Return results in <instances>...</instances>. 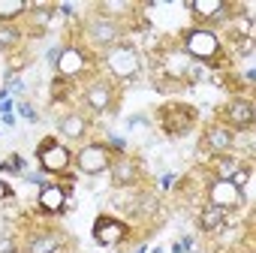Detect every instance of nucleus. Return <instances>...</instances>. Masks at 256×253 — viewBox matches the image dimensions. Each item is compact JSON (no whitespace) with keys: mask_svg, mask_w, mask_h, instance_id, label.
<instances>
[{"mask_svg":"<svg viewBox=\"0 0 256 253\" xmlns=\"http://www.w3.org/2000/svg\"><path fill=\"white\" fill-rule=\"evenodd\" d=\"M184 48L190 58H199V60H214L220 54V40L211 34V30H190L184 36Z\"/></svg>","mask_w":256,"mask_h":253,"instance_id":"f257e3e1","label":"nucleus"},{"mask_svg":"<svg viewBox=\"0 0 256 253\" xmlns=\"http://www.w3.org/2000/svg\"><path fill=\"white\" fill-rule=\"evenodd\" d=\"M193 124H196V108H190V106H169V108H163V126H166L169 136L190 133Z\"/></svg>","mask_w":256,"mask_h":253,"instance_id":"f03ea898","label":"nucleus"},{"mask_svg":"<svg viewBox=\"0 0 256 253\" xmlns=\"http://www.w3.org/2000/svg\"><path fill=\"white\" fill-rule=\"evenodd\" d=\"M36 160H40V166L46 169V172H64L66 166H70V151L64 148V145H58V142H42L40 145V151H36Z\"/></svg>","mask_w":256,"mask_h":253,"instance_id":"7ed1b4c3","label":"nucleus"},{"mask_svg":"<svg viewBox=\"0 0 256 253\" xmlns=\"http://www.w3.org/2000/svg\"><path fill=\"white\" fill-rule=\"evenodd\" d=\"M76 163H78V169H82L84 175H100V172H106V169L112 166L108 151H106L102 145H88V148H82L78 157H76Z\"/></svg>","mask_w":256,"mask_h":253,"instance_id":"20e7f679","label":"nucleus"},{"mask_svg":"<svg viewBox=\"0 0 256 253\" xmlns=\"http://www.w3.org/2000/svg\"><path fill=\"white\" fill-rule=\"evenodd\" d=\"M108 66H112V72L118 78H133L139 72V54H136V48H130V46L114 48L108 54Z\"/></svg>","mask_w":256,"mask_h":253,"instance_id":"39448f33","label":"nucleus"},{"mask_svg":"<svg viewBox=\"0 0 256 253\" xmlns=\"http://www.w3.org/2000/svg\"><path fill=\"white\" fill-rule=\"evenodd\" d=\"M124 235H126V226L120 223V220H114V217H96V223H94V238H96V244H102V247H114L118 241H124Z\"/></svg>","mask_w":256,"mask_h":253,"instance_id":"423d86ee","label":"nucleus"},{"mask_svg":"<svg viewBox=\"0 0 256 253\" xmlns=\"http://www.w3.org/2000/svg\"><path fill=\"white\" fill-rule=\"evenodd\" d=\"M238 202H241V190H238L232 181L217 178V181L211 184V205H217V208H235Z\"/></svg>","mask_w":256,"mask_h":253,"instance_id":"0eeeda50","label":"nucleus"},{"mask_svg":"<svg viewBox=\"0 0 256 253\" xmlns=\"http://www.w3.org/2000/svg\"><path fill=\"white\" fill-rule=\"evenodd\" d=\"M84 70V54L78 48H64L58 54V72L60 76H78Z\"/></svg>","mask_w":256,"mask_h":253,"instance_id":"6e6552de","label":"nucleus"},{"mask_svg":"<svg viewBox=\"0 0 256 253\" xmlns=\"http://www.w3.org/2000/svg\"><path fill=\"white\" fill-rule=\"evenodd\" d=\"M64 205H66V190L64 187H58V184H48V187H42L40 190V208L42 211H64Z\"/></svg>","mask_w":256,"mask_h":253,"instance_id":"1a4fd4ad","label":"nucleus"},{"mask_svg":"<svg viewBox=\"0 0 256 253\" xmlns=\"http://www.w3.org/2000/svg\"><path fill=\"white\" fill-rule=\"evenodd\" d=\"M88 106H90L94 112H106V108L112 106V88H108L106 82H94V84L88 88Z\"/></svg>","mask_w":256,"mask_h":253,"instance_id":"9d476101","label":"nucleus"},{"mask_svg":"<svg viewBox=\"0 0 256 253\" xmlns=\"http://www.w3.org/2000/svg\"><path fill=\"white\" fill-rule=\"evenodd\" d=\"M226 112H229V120L235 126H250L253 124V102H247V100H235Z\"/></svg>","mask_w":256,"mask_h":253,"instance_id":"9b49d317","label":"nucleus"},{"mask_svg":"<svg viewBox=\"0 0 256 253\" xmlns=\"http://www.w3.org/2000/svg\"><path fill=\"white\" fill-rule=\"evenodd\" d=\"M108 169H112V175H114V184H120V187H124V184H133V181H136V175H139V172H136V166H133V160H124V157H120V160H114Z\"/></svg>","mask_w":256,"mask_h":253,"instance_id":"f8f14e48","label":"nucleus"},{"mask_svg":"<svg viewBox=\"0 0 256 253\" xmlns=\"http://www.w3.org/2000/svg\"><path fill=\"white\" fill-rule=\"evenodd\" d=\"M88 34H90V40H94V42H112V40H118V36H120V30H118L112 22H106V18L94 22Z\"/></svg>","mask_w":256,"mask_h":253,"instance_id":"ddd939ff","label":"nucleus"},{"mask_svg":"<svg viewBox=\"0 0 256 253\" xmlns=\"http://www.w3.org/2000/svg\"><path fill=\"white\" fill-rule=\"evenodd\" d=\"M205 145H208V151L220 154V151H226V148L232 145V133H229V130H223V126H214V130H208Z\"/></svg>","mask_w":256,"mask_h":253,"instance_id":"4468645a","label":"nucleus"},{"mask_svg":"<svg viewBox=\"0 0 256 253\" xmlns=\"http://www.w3.org/2000/svg\"><path fill=\"white\" fill-rule=\"evenodd\" d=\"M58 235L54 232H42V235H36L34 241H30V247H28V253H54L58 250Z\"/></svg>","mask_w":256,"mask_h":253,"instance_id":"2eb2a0df","label":"nucleus"},{"mask_svg":"<svg viewBox=\"0 0 256 253\" xmlns=\"http://www.w3.org/2000/svg\"><path fill=\"white\" fill-rule=\"evenodd\" d=\"M190 10L202 18H217V12H223L226 6L220 4V0H196V4H190Z\"/></svg>","mask_w":256,"mask_h":253,"instance_id":"dca6fc26","label":"nucleus"},{"mask_svg":"<svg viewBox=\"0 0 256 253\" xmlns=\"http://www.w3.org/2000/svg\"><path fill=\"white\" fill-rule=\"evenodd\" d=\"M28 10L24 0H0V22H12Z\"/></svg>","mask_w":256,"mask_h":253,"instance_id":"f3484780","label":"nucleus"},{"mask_svg":"<svg viewBox=\"0 0 256 253\" xmlns=\"http://www.w3.org/2000/svg\"><path fill=\"white\" fill-rule=\"evenodd\" d=\"M60 133L70 136V139H82V133H84V120H82L78 114L64 118V120H60Z\"/></svg>","mask_w":256,"mask_h":253,"instance_id":"a211bd4d","label":"nucleus"},{"mask_svg":"<svg viewBox=\"0 0 256 253\" xmlns=\"http://www.w3.org/2000/svg\"><path fill=\"white\" fill-rule=\"evenodd\" d=\"M220 220H223V208L211 205V208H205V211H202V217H199V226H202V229L208 232V229L220 226Z\"/></svg>","mask_w":256,"mask_h":253,"instance_id":"6ab92c4d","label":"nucleus"},{"mask_svg":"<svg viewBox=\"0 0 256 253\" xmlns=\"http://www.w3.org/2000/svg\"><path fill=\"white\" fill-rule=\"evenodd\" d=\"M217 169H220V178L229 181V178L238 172V160H235V157H220V160H217Z\"/></svg>","mask_w":256,"mask_h":253,"instance_id":"aec40b11","label":"nucleus"},{"mask_svg":"<svg viewBox=\"0 0 256 253\" xmlns=\"http://www.w3.org/2000/svg\"><path fill=\"white\" fill-rule=\"evenodd\" d=\"M133 4H124V0H106V4H100V12L108 16V12H130Z\"/></svg>","mask_w":256,"mask_h":253,"instance_id":"412c9836","label":"nucleus"},{"mask_svg":"<svg viewBox=\"0 0 256 253\" xmlns=\"http://www.w3.org/2000/svg\"><path fill=\"white\" fill-rule=\"evenodd\" d=\"M18 36H22V34H18L16 28H10V24L0 28V48H12V46L18 42Z\"/></svg>","mask_w":256,"mask_h":253,"instance_id":"4be33fe9","label":"nucleus"},{"mask_svg":"<svg viewBox=\"0 0 256 253\" xmlns=\"http://www.w3.org/2000/svg\"><path fill=\"white\" fill-rule=\"evenodd\" d=\"M0 253H16V241H12V235L6 229L0 232Z\"/></svg>","mask_w":256,"mask_h":253,"instance_id":"5701e85b","label":"nucleus"},{"mask_svg":"<svg viewBox=\"0 0 256 253\" xmlns=\"http://www.w3.org/2000/svg\"><path fill=\"white\" fill-rule=\"evenodd\" d=\"M18 169H22V157L18 154H12L10 163H0V172H18Z\"/></svg>","mask_w":256,"mask_h":253,"instance_id":"b1692460","label":"nucleus"},{"mask_svg":"<svg viewBox=\"0 0 256 253\" xmlns=\"http://www.w3.org/2000/svg\"><path fill=\"white\" fill-rule=\"evenodd\" d=\"M18 112H22V118H28V120H36V112H34L28 102H22V106H18Z\"/></svg>","mask_w":256,"mask_h":253,"instance_id":"393cba45","label":"nucleus"},{"mask_svg":"<svg viewBox=\"0 0 256 253\" xmlns=\"http://www.w3.org/2000/svg\"><path fill=\"white\" fill-rule=\"evenodd\" d=\"M10 196H12V187L0 181V199H10Z\"/></svg>","mask_w":256,"mask_h":253,"instance_id":"a878e982","label":"nucleus"}]
</instances>
